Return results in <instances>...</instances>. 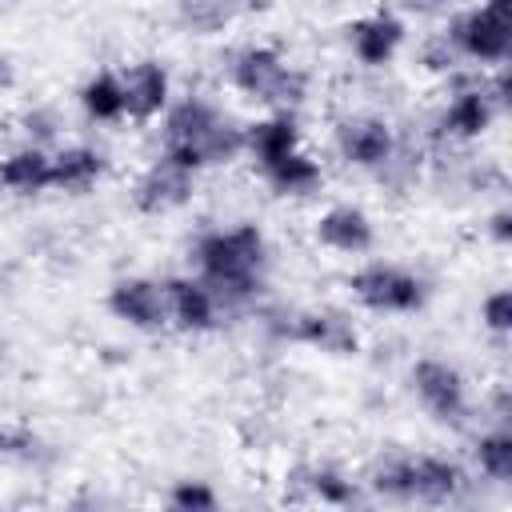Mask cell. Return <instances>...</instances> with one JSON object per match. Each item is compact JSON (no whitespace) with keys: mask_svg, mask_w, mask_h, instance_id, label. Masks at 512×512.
Instances as JSON below:
<instances>
[{"mask_svg":"<svg viewBox=\"0 0 512 512\" xmlns=\"http://www.w3.org/2000/svg\"><path fill=\"white\" fill-rule=\"evenodd\" d=\"M460 64L496 68L512 56V0H480L444 24Z\"/></svg>","mask_w":512,"mask_h":512,"instance_id":"4","label":"cell"},{"mask_svg":"<svg viewBox=\"0 0 512 512\" xmlns=\"http://www.w3.org/2000/svg\"><path fill=\"white\" fill-rule=\"evenodd\" d=\"M472 456H476V468L492 484H508L512 480V432H508V420H496L488 432H480L476 444H472Z\"/></svg>","mask_w":512,"mask_h":512,"instance_id":"24","label":"cell"},{"mask_svg":"<svg viewBox=\"0 0 512 512\" xmlns=\"http://www.w3.org/2000/svg\"><path fill=\"white\" fill-rule=\"evenodd\" d=\"M500 116L492 92H488V72H452L448 76V100L436 116V136L440 140H452V144H472L480 140L492 120Z\"/></svg>","mask_w":512,"mask_h":512,"instance_id":"6","label":"cell"},{"mask_svg":"<svg viewBox=\"0 0 512 512\" xmlns=\"http://www.w3.org/2000/svg\"><path fill=\"white\" fill-rule=\"evenodd\" d=\"M284 488H292V500H312V504H332V508H348L360 500L356 480L332 464H296L284 476Z\"/></svg>","mask_w":512,"mask_h":512,"instance_id":"17","label":"cell"},{"mask_svg":"<svg viewBox=\"0 0 512 512\" xmlns=\"http://www.w3.org/2000/svg\"><path fill=\"white\" fill-rule=\"evenodd\" d=\"M344 284L360 308L380 312V316H408V312H420L428 300L424 276H416L412 268L392 264V260H368Z\"/></svg>","mask_w":512,"mask_h":512,"instance_id":"5","label":"cell"},{"mask_svg":"<svg viewBox=\"0 0 512 512\" xmlns=\"http://www.w3.org/2000/svg\"><path fill=\"white\" fill-rule=\"evenodd\" d=\"M256 172H260V180H264L276 196H292V200L312 196V192H320V184H324V168H320V160L308 156L304 148H292V152H284V156L260 164Z\"/></svg>","mask_w":512,"mask_h":512,"instance_id":"19","label":"cell"},{"mask_svg":"<svg viewBox=\"0 0 512 512\" xmlns=\"http://www.w3.org/2000/svg\"><path fill=\"white\" fill-rule=\"evenodd\" d=\"M20 128H24V136H28V144H52L56 136H60V128H64V120H60V112L56 108H48V104H36V108H28L24 116H20Z\"/></svg>","mask_w":512,"mask_h":512,"instance_id":"30","label":"cell"},{"mask_svg":"<svg viewBox=\"0 0 512 512\" xmlns=\"http://www.w3.org/2000/svg\"><path fill=\"white\" fill-rule=\"evenodd\" d=\"M196 176H200V172H192L188 164H180V160H172L168 152H160V156L136 176V184H132V204H136V212H144V216H164V212L184 208V204L196 196Z\"/></svg>","mask_w":512,"mask_h":512,"instance_id":"10","label":"cell"},{"mask_svg":"<svg viewBox=\"0 0 512 512\" xmlns=\"http://www.w3.org/2000/svg\"><path fill=\"white\" fill-rule=\"evenodd\" d=\"M312 236H316V244L328 248V252L360 256V252H368V248L376 244V224H372V216H368L364 208H356V204H332V208H324V212L316 216Z\"/></svg>","mask_w":512,"mask_h":512,"instance_id":"16","label":"cell"},{"mask_svg":"<svg viewBox=\"0 0 512 512\" xmlns=\"http://www.w3.org/2000/svg\"><path fill=\"white\" fill-rule=\"evenodd\" d=\"M108 312L136 332L168 328V288L152 276H124L108 288Z\"/></svg>","mask_w":512,"mask_h":512,"instance_id":"11","label":"cell"},{"mask_svg":"<svg viewBox=\"0 0 512 512\" xmlns=\"http://www.w3.org/2000/svg\"><path fill=\"white\" fill-rule=\"evenodd\" d=\"M396 128L388 116L380 112H344L336 124H332V148L344 164L352 168H364V172H376L388 152L396 148Z\"/></svg>","mask_w":512,"mask_h":512,"instance_id":"9","label":"cell"},{"mask_svg":"<svg viewBox=\"0 0 512 512\" xmlns=\"http://www.w3.org/2000/svg\"><path fill=\"white\" fill-rule=\"evenodd\" d=\"M0 456L8 460H24V464H36L44 460V444L36 432L28 428H16V424H0Z\"/></svg>","mask_w":512,"mask_h":512,"instance_id":"29","label":"cell"},{"mask_svg":"<svg viewBox=\"0 0 512 512\" xmlns=\"http://www.w3.org/2000/svg\"><path fill=\"white\" fill-rule=\"evenodd\" d=\"M468 488V472L452 456L408 452V500L420 504H456Z\"/></svg>","mask_w":512,"mask_h":512,"instance_id":"13","label":"cell"},{"mask_svg":"<svg viewBox=\"0 0 512 512\" xmlns=\"http://www.w3.org/2000/svg\"><path fill=\"white\" fill-rule=\"evenodd\" d=\"M480 328L496 340H504L512 332V292L508 288H492L480 300Z\"/></svg>","mask_w":512,"mask_h":512,"instance_id":"27","label":"cell"},{"mask_svg":"<svg viewBox=\"0 0 512 512\" xmlns=\"http://www.w3.org/2000/svg\"><path fill=\"white\" fill-rule=\"evenodd\" d=\"M192 268L212 288L224 316L244 312L264 292L268 272V236L260 224L240 220L228 228H204L192 240Z\"/></svg>","mask_w":512,"mask_h":512,"instance_id":"1","label":"cell"},{"mask_svg":"<svg viewBox=\"0 0 512 512\" xmlns=\"http://www.w3.org/2000/svg\"><path fill=\"white\" fill-rule=\"evenodd\" d=\"M348 52L364 68H388L404 44V20L396 12H368L344 28Z\"/></svg>","mask_w":512,"mask_h":512,"instance_id":"14","label":"cell"},{"mask_svg":"<svg viewBox=\"0 0 512 512\" xmlns=\"http://www.w3.org/2000/svg\"><path fill=\"white\" fill-rule=\"evenodd\" d=\"M424 160H428V152H424V144H420L416 136H396V148L388 152V160H384L372 176H376L392 196H404V192H412V188L420 184Z\"/></svg>","mask_w":512,"mask_h":512,"instance_id":"22","label":"cell"},{"mask_svg":"<svg viewBox=\"0 0 512 512\" xmlns=\"http://www.w3.org/2000/svg\"><path fill=\"white\" fill-rule=\"evenodd\" d=\"M176 16L188 32L196 36H216L224 32L240 12L228 4V0H176Z\"/></svg>","mask_w":512,"mask_h":512,"instance_id":"25","label":"cell"},{"mask_svg":"<svg viewBox=\"0 0 512 512\" xmlns=\"http://www.w3.org/2000/svg\"><path fill=\"white\" fill-rule=\"evenodd\" d=\"M12 84H16V64H12V60L0 52V92H8Z\"/></svg>","mask_w":512,"mask_h":512,"instance_id":"33","label":"cell"},{"mask_svg":"<svg viewBox=\"0 0 512 512\" xmlns=\"http://www.w3.org/2000/svg\"><path fill=\"white\" fill-rule=\"evenodd\" d=\"M164 288H168V328L192 332V336L220 328L224 312H220L212 288L196 272L192 276H172V280H164Z\"/></svg>","mask_w":512,"mask_h":512,"instance_id":"15","label":"cell"},{"mask_svg":"<svg viewBox=\"0 0 512 512\" xmlns=\"http://www.w3.org/2000/svg\"><path fill=\"white\" fill-rule=\"evenodd\" d=\"M0 188L12 196H40L52 188V152L40 144H20L0 156Z\"/></svg>","mask_w":512,"mask_h":512,"instance_id":"18","label":"cell"},{"mask_svg":"<svg viewBox=\"0 0 512 512\" xmlns=\"http://www.w3.org/2000/svg\"><path fill=\"white\" fill-rule=\"evenodd\" d=\"M236 12H268L276 0H228Z\"/></svg>","mask_w":512,"mask_h":512,"instance_id":"34","label":"cell"},{"mask_svg":"<svg viewBox=\"0 0 512 512\" xmlns=\"http://www.w3.org/2000/svg\"><path fill=\"white\" fill-rule=\"evenodd\" d=\"M80 108H84V116L96 120V124H116V120H124V84H120V72H112V68L92 72V76L84 80V88H80Z\"/></svg>","mask_w":512,"mask_h":512,"instance_id":"23","label":"cell"},{"mask_svg":"<svg viewBox=\"0 0 512 512\" xmlns=\"http://www.w3.org/2000/svg\"><path fill=\"white\" fill-rule=\"evenodd\" d=\"M228 84L268 112H296L308 96V76L272 44H244L228 56Z\"/></svg>","mask_w":512,"mask_h":512,"instance_id":"3","label":"cell"},{"mask_svg":"<svg viewBox=\"0 0 512 512\" xmlns=\"http://www.w3.org/2000/svg\"><path fill=\"white\" fill-rule=\"evenodd\" d=\"M396 8L408 16H440L444 8H452V0H396Z\"/></svg>","mask_w":512,"mask_h":512,"instance_id":"32","label":"cell"},{"mask_svg":"<svg viewBox=\"0 0 512 512\" xmlns=\"http://www.w3.org/2000/svg\"><path fill=\"white\" fill-rule=\"evenodd\" d=\"M160 152L188 164L192 172L224 168L244 152V124H236L224 108L204 96H184L164 108Z\"/></svg>","mask_w":512,"mask_h":512,"instance_id":"2","label":"cell"},{"mask_svg":"<svg viewBox=\"0 0 512 512\" xmlns=\"http://www.w3.org/2000/svg\"><path fill=\"white\" fill-rule=\"evenodd\" d=\"M292 148H300V124L292 112H268V116L244 124V152L252 156L256 168Z\"/></svg>","mask_w":512,"mask_h":512,"instance_id":"21","label":"cell"},{"mask_svg":"<svg viewBox=\"0 0 512 512\" xmlns=\"http://www.w3.org/2000/svg\"><path fill=\"white\" fill-rule=\"evenodd\" d=\"M276 336L292 340V344H308L320 348L328 356H352L360 352V328L352 324L348 312L340 308H304V312H280L268 320Z\"/></svg>","mask_w":512,"mask_h":512,"instance_id":"8","label":"cell"},{"mask_svg":"<svg viewBox=\"0 0 512 512\" xmlns=\"http://www.w3.org/2000/svg\"><path fill=\"white\" fill-rule=\"evenodd\" d=\"M416 64H420L424 72H436V76H452V72L460 68V56H456L452 40L444 36V28L432 32V36H424V44H420V52H416Z\"/></svg>","mask_w":512,"mask_h":512,"instance_id":"26","label":"cell"},{"mask_svg":"<svg viewBox=\"0 0 512 512\" xmlns=\"http://www.w3.org/2000/svg\"><path fill=\"white\" fill-rule=\"evenodd\" d=\"M408 384H412L420 408L432 420L452 424V428H460L468 420V412H472V404H468V380H464V372L456 364H448L440 356H420L408 368Z\"/></svg>","mask_w":512,"mask_h":512,"instance_id":"7","label":"cell"},{"mask_svg":"<svg viewBox=\"0 0 512 512\" xmlns=\"http://www.w3.org/2000/svg\"><path fill=\"white\" fill-rule=\"evenodd\" d=\"M124 84V116L136 124H148L156 116H164V108L172 104V72L164 60H136L120 72Z\"/></svg>","mask_w":512,"mask_h":512,"instance_id":"12","label":"cell"},{"mask_svg":"<svg viewBox=\"0 0 512 512\" xmlns=\"http://www.w3.org/2000/svg\"><path fill=\"white\" fill-rule=\"evenodd\" d=\"M108 172V156L92 144H68L60 152H52V188L80 196L88 188H96Z\"/></svg>","mask_w":512,"mask_h":512,"instance_id":"20","label":"cell"},{"mask_svg":"<svg viewBox=\"0 0 512 512\" xmlns=\"http://www.w3.org/2000/svg\"><path fill=\"white\" fill-rule=\"evenodd\" d=\"M168 504L176 512H212L220 500H216V488L208 480H176L168 492Z\"/></svg>","mask_w":512,"mask_h":512,"instance_id":"28","label":"cell"},{"mask_svg":"<svg viewBox=\"0 0 512 512\" xmlns=\"http://www.w3.org/2000/svg\"><path fill=\"white\" fill-rule=\"evenodd\" d=\"M484 232H488V240H492L496 248H508V244H512V208H508V204L492 208Z\"/></svg>","mask_w":512,"mask_h":512,"instance_id":"31","label":"cell"}]
</instances>
